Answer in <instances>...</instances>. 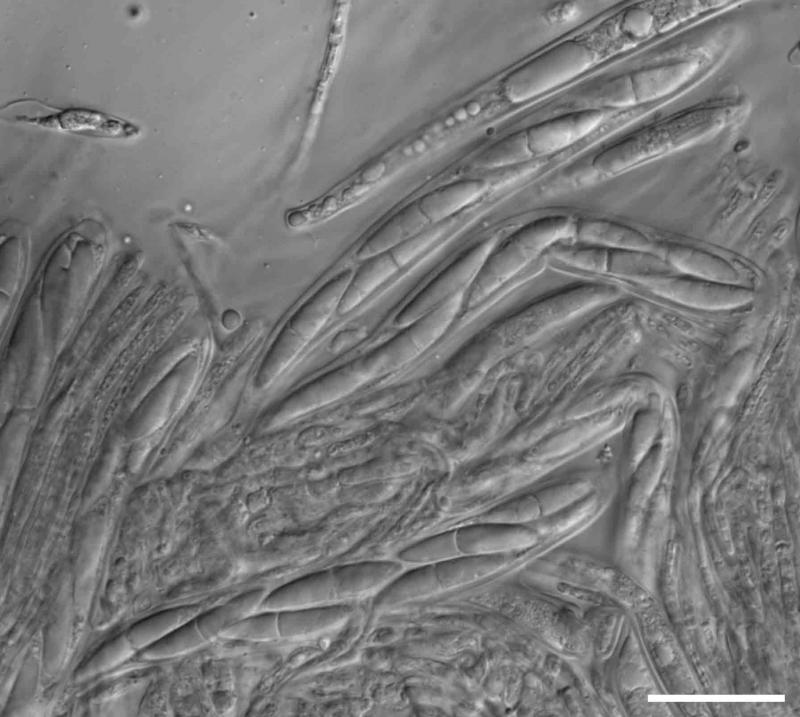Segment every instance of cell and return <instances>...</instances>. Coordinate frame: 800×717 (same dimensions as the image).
Instances as JSON below:
<instances>
[{
	"mask_svg": "<svg viewBox=\"0 0 800 717\" xmlns=\"http://www.w3.org/2000/svg\"><path fill=\"white\" fill-rule=\"evenodd\" d=\"M353 612L349 604L258 610L228 627L221 637L249 642L310 639L339 630Z\"/></svg>",
	"mask_w": 800,
	"mask_h": 717,
	"instance_id": "obj_3",
	"label": "cell"
},
{
	"mask_svg": "<svg viewBox=\"0 0 800 717\" xmlns=\"http://www.w3.org/2000/svg\"><path fill=\"white\" fill-rule=\"evenodd\" d=\"M673 271L718 283L740 285L737 268L721 256L684 245H671L662 256Z\"/></svg>",
	"mask_w": 800,
	"mask_h": 717,
	"instance_id": "obj_11",
	"label": "cell"
},
{
	"mask_svg": "<svg viewBox=\"0 0 800 717\" xmlns=\"http://www.w3.org/2000/svg\"><path fill=\"white\" fill-rule=\"evenodd\" d=\"M427 224L429 222L414 201L383 222L360 246L357 257L364 260L390 252L422 232Z\"/></svg>",
	"mask_w": 800,
	"mask_h": 717,
	"instance_id": "obj_12",
	"label": "cell"
},
{
	"mask_svg": "<svg viewBox=\"0 0 800 717\" xmlns=\"http://www.w3.org/2000/svg\"><path fill=\"white\" fill-rule=\"evenodd\" d=\"M697 70V63L682 61L641 71L633 78L636 97L649 100L668 94L678 88Z\"/></svg>",
	"mask_w": 800,
	"mask_h": 717,
	"instance_id": "obj_16",
	"label": "cell"
},
{
	"mask_svg": "<svg viewBox=\"0 0 800 717\" xmlns=\"http://www.w3.org/2000/svg\"><path fill=\"white\" fill-rule=\"evenodd\" d=\"M497 243L496 237L488 238L463 252L399 311L394 325L405 328L468 288Z\"/></svg>",
	"mask_w": 800,
	"mask_h": 717,
	"instance_id": "obj_6",
	"label": "cell"
},
{
	"mask_svg": "<svg viewBox=\"0 0 800 717\" xmlns=\"http://www.w3.org/2000/svg\"><path fill=\"white\" fill-rule=\"evenodd\" d=\"M577 242L601 247L655 252L653 241L644 233L628 225L604 219L576 221Z\"/></svg>",
	"mask_w": 800,
	"mask_h": 717,
	"instance_id": "obj_13",
	"label": "cell"
},
{
	"mask_svg": "<svg viewBox=\"0 0 800 717\" xmlns=\"http://www.w3.org/2000/svg\"><path fill=\"white\" fill-rule=\"evenodd\" d=\"M353 272L346 269L336 274L294 311L264 357L257 373L258 385L265 386L278 376L337 311Z\"/></svg>",
	"mask_w": 800,
	"mask_h": 717,
	"instance_id": "obj_2",
	"label": "cell"
},
{
	"mask_svg": "<svg viewBox=\"0 0 800 717\" xmlns=\"http://www.w3.org/2000/svg\"><path fill=\"white\" fill-rule=\"evenodd\" d=\"M541 513L535 496L525 495L495 509L490 518L494 522L515 524L534 520Z\"/></svg>",
	"mask_w": 800,
	"mask_h": 717,
	"instance_id": "obj_18",
	"label": "cell"
},
{
	"mask_svg": "<svg viewBox=\"0 0 800 717\" xmlns=\"http://www.w3.org/2000/svg\"><path fill=\"white\" fill-rule=\"evenodd\" d=\"M456 544V532L444 533L414 544L400 552L399 558L406 562H419L436 553H450Z\"/></svg>",
	"mask_w": 800,
	"mask_h": 717,
	"instance_id": "obj_19",
	"label": "cell"
},
{
	"mask_svg": "<svg viewBox=\"0 0 800 717\" xmlns=\"http://www.w3.org/2000/svg\"><path fill=\"white\" fill-rule=\"evenodd\" d=\"M395 561L368 560L335 565L268 591L259 610L348 604L376 595L401 572Z\"/></svg>",
	"mask_w": 800,
	"mask_h": 717,
	"instance_id": "obj_1",
	"label": "cell"
},
{
	"mask_svg": "<svg viewBox=\"0 0 800 717\" xmlns=\"http://www.w3.org/2000/svg\"><path fill=\"white\" fill-rule=\"evenodd\" d=\"M1 118L65 134L104 139H131L137 124L110 113L80 106L60 107L35 98H20L1 108Z\"/></svg>",
	"mask_w": 800,
	"mask_h": 717,
	"instance_id": "obj_4",
	"label": "cell"
},
{
	"mask_svg": "<svg viewBox=\"0 0 800 717\" xmlns=\"http://www.w3.org/2000/svg\"><path fill=\"white\" fill-rule=\"evenodd\" d=\"M488 190L489 183L483 179H463L435 188L416 201L429 223L441 224L478 201Z\"/></svg>",
	"mask_w": 800,
	"mask_h": 717,
	"instance_id": "obj_10",
	"label": "cell"
},
{
	"mask_svg": "<svg viewBox=\"0 0 800 717\" xmlns=\"http://www.w3.org/2000/svg\"><path fill=\"white\" fill-rule=\"evenodd\" d=\"M362 261L363 263L353 272L338 305L337 311L341 314L347 313L360 305L400 268L390 252Z\"/></svg>",
	"mask_w": 800,
	"mask_h": 717,
	"instance_id": "obj_14",
	"label": "cell"
},
{
	"mask_svg": "<svg viewBox=\"0 0 800 717\" xmlns=\"http://www.w3.org/2000/svg\"><path fill=\"white\" fill-rule=\"evenodd\" d=\"M600 110L571 111L535 123L524 130L533 156L562 151L592 133L602 122Z\"/></svg>",
	"mask_w": 800,
	"mask_h": 717,
	"instance_id": "obj_8",
	"label": "cell"
},
{
	"mask_svg": "<svg viewBox=\"0 0 800 717\" xmlns=\"http://www.w3.org/2000/svg\"><path fill=\"white\" fill-rule=\"evenodd\" d=\"M445 231V227L438 226L430 230H423L414 237L408 239L400 246L390 251L393 259L399 267L410 262L414 257L427 248L433 241L439 238Z\"/></svg>",
	"mask_w": 800,
	"mask_h": 717,
	"instance_id": "obj_20",
	"label": "cell"
},
{
	"mask_svg": "<svg viewBox=\"0 0 800 717\" xmlns=\"http://www.w3.org/2000/svg\"><path fill=\"white\" fill-rule=\"evenodd\" d=\"M535 533L515 524L498 523L462 528L456 542L469 550L502 549L531 543Z\"/></svg>",
	"mask_w": 800,
	"mask_h": 717,
	"instance_id": "obj_15",
	"label": "cell"
},
{
	"mask_svg": "<svg viewBox=\"0 0 800 717\" xmlns=\"http://www.w3.org/2000/svg\"><path fill=\"white\" fill-rule=\"evenodd\" d=\"M652 25L651 15L643 9L630 10L623 18V27L626 32L634 36H642L650 31Z\"/></svg>",
	"mask_w": 800,
	"mask_h": 717,
	"instance_id": "obj_21",
	"label": "cell"
},
{
	"mask_svg": "<svg viewBox=\"0 0 800 717\" xmlns=\"http://www.w3.org/2000/svg\"><path fill=\"white\" fill-rule=\"evenodd\" d=\"M594 59V52L586 44L562 41L507 73L500 88L512 104L527 102L578 77Z\"/></svg>",
	"mask_w": 800,
	"mask_h": 717,
	"instance_id": "obj_5",
	"label": "cell"
},
{
	"mask_svg": "<svg viewBox=\"0 0 800 717\" xmlns=\"http://www.w3.org/2000/svg\"><path fill=\"white\" fill-rule=\"evenodd\" d=\"M524 131L506 135L484 149L475 160L478 168L506 167L532 158Z\"/></svg>",
	"mask_w": 800,
	"mask_h": 717,
	"instance_id": "obj_17",
	"label": "cell"
},
{
	"mask_svg": "<svg viewBox=\"0 0 800 717\" xmlns=\"http://www.w3.org/2000/svg\"><path fill=\"white\" fill-rule=\"evenodd\" d=\"M650 291L671 301L704 310H727L749 303L752 289L686 275L655 274L640 277Z\"/></svg>",
	"mask_w": 800,
	"mask_h": 717,
	"instance_id": "obj_7",
	"label": "cell"
},
{
	"mask_svg": "<svg viewBox=\"0 0 800 717\" xmlns=\"http://www.w3.org/2000/svg\"><path fill=\"white\" fill-rule=\"evenodd\" d=\"M538 255L511 234L502 243H497L468 287V305L489 296Z\"/></svg>",
	"mask_w": 800,
	"mask_h": 717,
	"instance_id": "obj_9",
	"label": "cell"
}]
</instances>
